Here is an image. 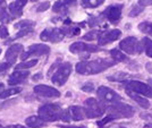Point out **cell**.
<instances>
[{
  "label": "cell",
  "instance_id": "1",
  "mask_svg": "<svg viewBox=\"0 0 152 128\" xmlns=\"http://www.w3.org/2000/svg\"><path fill=\"white\" fill-rule=\"evenodd\" d=\"M114 59H96L92 61H83L76 65V71L81 75H94L115 65Z\"/></svg>",
  "mask_w": 152,
  "mask_h": 128
},
{
  "label": "cell",
  "instance_id": "2",
  "mask_svg": "<svg viewBox=\"0 0 152 128\" xmlns=\"http://www.w3.org/2000/svg\"><path fill=\"white\" fill-rule=\"evenodd\" d=\"M39 117L42 118L45 122L47 121H57V120H61L63 118L64 110L58 105V104H53V103H49V104H43L41 105L38 110Z\"/></svg>",
  "mask_w": 152,
  "mask_h": 128
},
{
  "label": "cell",
  "instance_id": "3",
  "mask_svg": "<svg viewBox=\"0 0 152 128\" xmlns=\"http://www.w3.org/2000/svg\"><path fill=\"white\" fill-rule=\"evenodd\" d=\"M84 110L86 118H99L107 111V107L104 105V103L99 102L93 97H90L84 101Z\"/></svg>",
  "mask_w": 152,
  "mask_h": 128
},
{
  "label": "cell",
  "instance_id": "4",
  "mask_svg": "<svg viewBox=\"0 0 152 128\" xmlns=\"http://www.w3.org/2000/svg\"><path fill=\"white\" fill-rule=\"evenodd\" d=\"M107 111L109 116H113L115 119H117V118H131L134 115L133 107L123 102L110 104L109 107H107Z\"/></svg>",
  "mask_w": 152,
  "mask_h": 128
},
{
  "label": "cell",
  "instance_id": "5",
  "mask_svg": "<svg viewBox=\"0 0 152 128\" xmlns=\"http://www.w3.org/2000/svg\"><path fill=\"white\" fill-rule=\"evenodd\" d=\"M70 73H72V65L69 63H64V64L59 65L58 68L51 76V82L55 85L63 86L64 84L67 82Z\"/></svg>",
  "mask_w": 152,
  "mask_h": 128
},
{
  "label": "cell",
  "instance_id": "6",
  "mask_svg": "<svg viewBox=\"0 0 152 128\" xmlns=\"http://www.w3.org/2000/svg\"><path fill=\"white\" fill-rule=\"evenodd\" d=\"M125 90L132 91L136 94L152 99V89L149 84L142 83L139 81H129L125 82Z\"/></svg>",
  "mask_w": 152,
  "mask_h": 128
},
{
  "label": "cell",
  "instance_id": "7",
  "mask_svg": "<svg viewBox=\"0 0 152 128\" xmlns=\"http://www.w3.org/2000/svg\"><path fill=\"white\" fill-rule=\"evenodd\" d=\"M96 95L99 97L100 102L102 103H117L121 102V97L119 94H117L114 90L109 89L107 86H100L96 91Z\"/></svg>",
  "mask_w": 152,
  "mask_h": 128
},
{
  "label": "cell",
  "instance_id": "8",
  "mask_svg": "<svg viewBox=\"0 0 152 128\" xmlns=\"http://www.w3.org/2000/svg\"><path fill=\"white\" fill-rule=\"evenodd\" d=\"M119 48L121 50L126 52L128 55H134V53H140L143 49V43H140L136 40V38L133 36H128L121 40L119 43Z\"/></svg>",
  "mask_w": 152,
  "mask_h": 128
},
{
  "label": "cell",
  "instance_id": "9",
  "mask_svg": "<svg viewBox=\"0 0 152 128\" xmlns=\"http://www.w3.org/2000/svg\"><path fill=\"white\" fill-rule=\"evenodd\" d=\"M50 52V48L45 44H33L28 48V50L25 51L24 53H22L20 59L22 61H25L26 59L31 57H41L45 56L47 53Z\"/></svg>",
  "mask_w": 152,
  "mask_h": 128
},
{
  "label": "cell",
  "instance_id": "10",
  "mask_svg": "<svg viewBox=\"0 0 152 128\" xmlns=\"http://www.w3.org/2000/svg\"><path fill=\"white\" fill-rule=\"evenodd\" d=\"M40 38L42 41H50L52 43H57L65 38V33L61 28H47L41 33Z\"/></svg>",
  "mask_w": 152,
  "mask_h": 128
},
{
  "label": "cell",
  "instance_id": "11",
  "mask_svg": "<svg viewBox=\"0 0 152 128\" xmlns=\"http://www.w3.org/2000/svg\"><path fill=\"white\" fill-rule=\"evenodd\" d=\"M121 9H123V5H113V6H109L104 10V13L102 14V16H104L113 24L118 23L121 17Z\"/></svg>",
  "mask_w": 152,
  "mask_h": 128
},
{
  "label": "cell",
  "instance_id": "12",
  "mask_svg": "<svg viewBox=\"0 0 152 128\" xmlns=\"http://www.w3.org/2000/svg\"><path fill=\"white\" fill-rule=\"evenodd\" d=\"M34 92L39 96L47 97V99H53V97L60 96V93L58 92V90H56L52 86H48V85H37L34 87Z\"/></svg>",
  "mask_w": 152,
  "mask_h": 128
},
{
  "label": "cell",
  "instance_id": "13",
  "mask_svg": "<svg viewBox=\"0 0 152 128\" xmlns=\"http://www.w3.org/2000/svg\"><path fill=\"white\" fill-rule=\"evenodd\" d=\"M77 5L76 0H58L55 2V5L52 7L53 12L61 15H66L69 12V9H72L73 7H75Z\"/></svg>",
  "mask_w": 152,
  "mask_h": 128
},
{
  "label": "cell",
  "instance_id": "14",
  "mask_svg": "<svg viewBox=\"0 0 152 128\" xmlns=\"http://www.w3.org/2000/svg\"><path fill=\"white\" fill-rule=\"evenodd\" d=\"M100 50L99 47L93 44H88L84 42H75L70 44L69 51L73 53H82V52H96Z\"/></svg>",
  "mask_w": 152,
  "mask_h": 128
},
{
  "label": "cell",
  "instance_id": "15",
  "mask_svg": "<svg viewBox=\"0 0 152 128\" xmlns=\"http://www.w3.org/2000/svg\"><path fill=\"white\" fill-rule=\"evenodd\" d=\"M20 53H23V45L22 44H13L9 47L6 51V63L9 65H14L16 59L18 58Z\"/></svg>",
  "mask_w": 152,
  "mask_h": 128
},
{
  "label": "cell",
  "instance_id": "16",
  "mask_svg": "<svg viewBox=\"0 0 152 128\" xmlns=\"http://www.w3.org/2000/svg\"><path fill=\"white\" fill-rule=\"evenodd\" d=\"M121 36V32L119 30H111L109 32L102 33L101 35H100V38H99V44L100 45L108 44L110 42H114L116 40H118Z\"/></svg>",
  "mask_w": 152,
  "mask_h": 128
},
{
  "label": "cell",
  "instance_id": "17",
  "mask_svg": "<svg viewBox=\"0 0 152 128\" xmlns=\"http://www.w3.org/2000/svg\"><path fill=\"white\" fill-rule=\"evenodd\" d=\"M28 77V71H16L8 78V84L9 85H17V84L22 83L23 81H25Z\"/></svg>",
  "mask_w": 152,
  "mask_h": 128
},
{
  "label": "cell",
  "instance_id": "18",
  "mask_svg": "<svg viewBox=\"0 0 152 128\" xmlns=\"http://www.w3.org/2000/svg\"><path fill=\"white\" fill-rule=\"evenodd\" d=\"M28 0H16V1H14L12 2L9 6H8V9H9V13L12 14L13 16L15 17H19L22 13H23V7L26 5V2H27Z\"/></svg>",
  "mask_w": 152,
  "mask_h": 128
},
{
  "label": "cell",
  "instance_id": "19",
  "mask_svg": "<svg viewBox=\"0 0 152 128\" xmlns=\"http://www.w3.org/2000/svg\"><path fill=\"white\" fill-rule=\"evenodd\" d=\"M68 112H69V116L72 118V120L74 121H81L84 118H86V115H85V110L84 108H81L78 105H73L68 109Z\"/></svg>",
  "mask_w": 152,
  "mask_h": 128
},
{
  "label": "cell",
  "instance_id": "20",
  "mask_svg": "<svg viewBox=\"0 0 152 128\" xmlns=\"http://www.w3.org/2000/svg\"><path fill=\"white\" fill-rule=\"evenodd\" d=\"M126 93H127V95L129 96V97H132L134 101L137 103L140 107H142L143 109H149V108H150V101H148L146 97H143L142 95L136 94V93H134V92L128 91V90H126Z\"/></svg>",
  "mask_w": 152,
  "mask_h": 128
},
{
  "label": "cell",
  "instance_id": "21",
  "mask_svg": "<svg viewBox=\"0 0 152 128\" xmlns=\"http://www.w3.org/2000/svg\"><path fill=\"white\" fill-rule=\"evenodd\" d=\"M26 125L30 128H41L45 126V121L38 116H31L25 119Z\"/></svg>",
  "mask_w": 152,
  "mask_h": 128
},
{
  "label": "cell",
  "instance_id": "22",
  "mask_svg": "<svg viewBox=\"0 0 152 128\" xmlns=\"http://www.w3.org/2000/svg\"><path fill=\"white\" fill-rule=\"evenodd\" d=\"M110 55H111V58L114 59L116 63H124V61H127V60H128V57L125 56L121 51H119L118 49H113V50H110Z\"/></svg>",
  "mask_w": 152,
  "mask_h": 128
},
{
  "label": "cell",
  "instance_id": "23",
  "mask_svg": "<svg viewBox=\"0 0 152 128\" xmlns=\"http://www.w3.org/2000/svg\"><path fill=\"white\" fill-rule=\"evenodd\" d=\"M22 91L20 87H12V89H8V90H2L0 92V99H6L12 95H15Z\"/></svg>",
  "mask_w": 152,
  "mask_h": 128
},
{
  "label": "cell",
  "instance_id": "24",
  "mask_svg": "<svg viewBox=\"0 0 152 128\" xmlns=\"http://www.w3.org/2000/svg\"><path fill=\"white\" fill-rule=\"evenodd\" d=\"M104 0H82V6L84 8H96L101 6Z\"/></svg>",
  "mask_w": 152,
  "mask_h": 128
},
{
  "label": "cell",
  "instance_id": "25",
  "mask_svg": "<svg viewBox=\"0 0 152 128\" xmlns=\"http://www.w3.org/2000/svg\"><path fill=\"white\" fill-rule=\"evenodd\" d=\"M37 64H38V60L37 59H32V60H28V61H23V63H20L19 65L16 66V69L17 71H23V69L32 68V67H34Z\"/></svg>",
  "mask_w": 152,
  "mask_h": 128
},
{
  "label": "cell",
  "instance_id": "26",
  "mask_svg": "<svg viewBox=\"0 0 152 128\" xmlns=\"http://www.w3.org/2000/svg\"><path fill=\"white\" fill-rule=\"evenodd\" d=\"M142 43H143V48L145 50L146 56L152 58V40L149 38H144L143 41H142Z\"/></svg>",
  "mask_w": 152,
  "mask_h": 128
},
{
  "label": "cell",
  "instance_id": "27",
  "mask_svg": "<svg viewBox=\"0 0 152 128\" xmlns=\"http://www.w3.org/2000/svg\"><path fill=\"white\" fill-rule=\"evenodd\" d=\"M139 30L141 32L152 36V23H148V22L141 23V24H139Z\"/></svg>",
  "mask_w": 152,
  "mask_h": 128
},
{
  "label": "cell",
  "instance_id": "28",
  "mask_svg": "<svg viewBox=\"0 0 152 128\" xmlns=\"http://www.w3.org/2000/svg\"><path fill=\"white\" fill-rule=\"evenodd\" d=\"M34 25H35V24H34V22L28 20V19H24V20H19L18 23H16V24H15V28H19V30H22V28L33 27Z\"/></svg>",
  "mask_w": 152,
  "mask_h": 128
},
{
  "label": "cell",
  "instance_id": "29",
  "mask_svg": "<svg viewBox=\"0 0 152 128\" xmlns=\"http://www.w3.org/2000/svg\"><path fill=\"white\" fill-rule=\"evenodd\" d=\"M128 76H129V75L126 74V73H117V74H115L114 76H109L108 79H109V81H115V82H123V81L126 79Z\"/></svg>",
  "mask_w": 152,
  "mask_h": 128
},
{
  "label": "cell",
  "instance_id": "30",
  "mask_svg": "<svg viewBox=\"0 0 152 128\" xmlns=\"http://www.w3.org/2000/svg\"><path fill=\"white\" fill-rule=\"evenodd\" d=\"M10 19H12V17L6 10V8H1L0 9V22L1 23H9Z\"/></svg>",
  "mask_w": 152,
  "mask_h": 128
},
{
  "label": "cell",
  "instance_id": "31",
  "mask_svg": "<svg viewBox=\"0 0 152 128\" xmlns=\"http://www.w3.org/2000/svg\"><path fill=\"white\" fill-rule=\"evenodd\" d=\"M100 35H101V32H99V31H91V32L86 33L83 39L84 40H86V41H92V40H94V39H99L100 38Z\"/></svg>",
  "mask_w": 152,
  "mask_h": 128
},
{
  "label": "cell",
  "instance_id": "32",
  "mask_svg": "<svg viewBox=\"0 0 152 128\" xmlns=\"http://www.w3.org/2000/svg\"><path fill=\"white\" fill-rule=\"evenodd\" d=\"M65 33V35L68 36H74V35H78L80 34V28L78 27H67V28H61Z\"/></svg>",
  "mask_w": 152,
  "mask_h": 128
},
{
  "label": "cell",
  "instance_id": "33",
  "mask_svg": "<svg viewBox=\"0 0 152 128\" xmlns=\"http://www.w3.org/2000/svg\"><path fill=\"white\" fill-rule=\"evenodd\" d=\"M143 9H144V7L140 6V5L134 6L133 8H132V10L129 12V16H131V17H135V16H137V15H140V14L142 13Z\"/></svg>",
  "mask_w": 152,
  "mask_h": 128
},
{
  "label": "cell",
  "instance_id": "34",
  "mask_svg": "<svg viewBox=\"0 0 152 128\" xmlns=\"http://www.w3.org/2000/svg\"><path fill=\"white\" fill-rule=\"evenodd\" d=\"M32 30H33V27H28V28H22L20 31H19L16 35H15V38L14 39H19V38H23V36H25L27 35L28 33L32 32Z\"/></svg>",
  "mask_w": 152,
  "mask_h": 128
},
{
  "label": "cell",
  "instance_id": "35",
  "mask_svg": "<svg viewBox=\"0 0 152 128\" xmlns=\"http://www.w3.org/2000/svg\"><path fill=\"white\" fill-rule=\"evenodd\" d=\"M49 7H50V2H49V1L41 2V4L37 7V12H45V10H47Z\"/></svg>",
  "mask_w": 152,
  "mask_h": 128
},
{
  "label": "cell",
  "instance_id": "36",
  "mask_svg": "<svg viewBox=\"0 0 152 128\" xmlns=\"http://www.w3.org/2000/svg\"><path fill=\"white\" fill-rule=\"evenodd\" d=\"M9 35V32L7 30V27L5 25L0 26V39H5Z\"/></svg>",
  "mask_w": 152,
  "mask_h": 128
},
{
  "label": "cell",
  "instance_id": "37",
  "mask_svg": "<svg viewBox=\"0 0 152 128\" xmlns=\"http://www.w3.org/2000/svg\"><path fill=\"white\" fill-rule=\"evenodd\" d=\"M10 66H12V65H9L8 63H1V64H0V76H1L2 74H5V73L9 69Z\"/></svg>",
  "mask_w": 152,
  "mask_h": 128
},
{
  "label": "cell",
  "instance_id": "38",
  "mask_svg": "<svg viewBox=\"0 0 152 128\" xmlns=\"http://www.w3.org/2000/svg\"><path fill=\"white\" fill-rule=\"evenodd\" d=\"M115 118L113 117V116H107L103 120H100V121H98V125L99 126H103V125H106V124H108V122H110V121H113Z\"/></svg>",
  "mask_w": 152,
  "mask_h": 128
},
{
  "label": "cell",
  "instance_id": "39",
  "mask_svg": "<svg viewBox=\"0 0 152 128\" xmlns=\"http://www.w3.org/2000/svg\"><path fill=\"white\" fill-rule=\"evenodd\" d=\"M82 90L84 91V92H93V90H94V86H93V84L92 83H88L85 84L84 86H82Z\"/></svg>",
  "mask_w": 152,
  "mask_h": 128
},
{
  "label": "cell",
  "instance_id": "40",
  "mask_svg": "<svg viewBox=\"0 0 152 128\" xmlns=\"http://www.w3.org/2000/svg\"><path fill=\"white\" fill-rule=\"evenodd\" d=\"M139 5L142 7L152 6V0H139Z\"/></svg>",
  "mask_w": 152,
  "mask_h": 128
},
{
  "label": "cell",
  "instance_id": "41",
  "mask_svg": "<svg viewBox=\"0 0 152 128\" xmlns=\"http://www.w3.org/2000/svg\"><path fill=\"white\" fill-rule=\"evenodd\" d=\"M6 128H26V127L22 126V125H9V126H7Z\"/></svg>",
  "mask_w": 152,
  "mask_h": 128
},
{
  "label": "cell",
  "instance_id": "42",
  "mask_svg": "<svg viewBox=\"0 0 152 128\" xmlns=\"http://www.w3.org/2000/svg\"><path fill=\"white\" fill-rule=\"evenodd\" d=\"M59 128H85L84 126H59Z\"/></svg>",
  "mask_w": 152,
  "mask_h": 128
},
{
  "label": "cell",
  "instance_id": "43",
  "mask_svg": "<svg viewBox=\"0 0 152 128\" xmlns=\"http://www.w3.org/2000/svg\"><path fill=\"white\" fill-rule=\"evenodd\" d=\"M146 69H148V71H149L152 74V64L148 63V64H146Z\"/></svg>",
  "mask_w": 152,
  "mask_h": 128
},
{
  "label": "cell",
  "instance_id": "44",
  "mask_svg": "<svg viewBox=\"0 0 152 128\" xmlns=\"http://www.w3.org/2000/svg\"><path fill=\"white\" fill-rule=\"evenodd\" d=\"M41 78H42V75H41V74H38V75H35V76L33 77V79H34V81H37V79H41Z\"/></svg>",
  "mask_w": 152,
  "mask_h": 128
},
{
  "label": "cell",
  "instance_id": "45",
  "mask_svg": "<svg viewBox=\"0 0 152 128\" xmlns=\"http://www.w3.org/2000/svg\"><path fill=\"white\" fill-rule=\"evenodd\" d=\"M148 83H149V85H150V86H151V89H152V79H151V78H150V79H149V81H148Z\"/></svg>",
  "mask_w": 152,
  "mask_h": 128
},
{
  "label": "cell",
  "instance_id": "46",
  "mask_svg": "<svg viewBox=\"0 0 152 128\" xmlns=\"http://www.w3.org/2000/svg\"><path fill=\"white\" fill-rule=\"evenodd\" d=\"M4 90V84H0V92Z\"/></svg>",
  "mask_w": 152,
  "mask_h": 128
},
{
  "label": "cell",
  "instance_id": "47",
  "mask_svg": "<svg viewBox=\"0 0 152 128\" xmlns=\"http://www.w3.org/2000/svg\"><path fill=\"white\" fill-rule=\"evenodd\" d=\"M31 1H39V0H31Z\"/></svg>",
  "mask_w": 152,
  "mask_h": 128
},
{
  "label": "cell",
  "instance_id": "48",
  "mask_svg": "<svg viewBox=\"0 0 152 128\" xmlns=\"http://www.w3.org/2000/svg\"><path fill=\"white\" fill-rule=\"evenodd\" d=\"M0 128H4V126H1V125H0Z\"/></svg>",
  "mask_w": 152,
  "mask_h": 128
},
{
  "label": "cell",
  "instance_id": "49",
  "mask_svg": "<svg viewBox=\"0 0 152 128\" xmlns=\"http://www.w3.org/2000/svg\"><path fill=\"white\" fill-rule=\"evenodd\" d=\"M0 55H1V49H0Z\"/></svg>",
  "mask_w": 152,
  "mask_h": 128
},
{
  "label": "cell",
  "instance_id": "50",
  "mask_svg": "<svg viewBox=\"0 0 152 128\" xmlns=\"http://www.w3.org/2000/svg\"><path fill=\"white\" fill-rule=\"evenodd\" d=\"M119 128H125V127H119Z\"/></svg>",
  "mask_w": 152,
  "mask_h": 128
}]
</instances>
